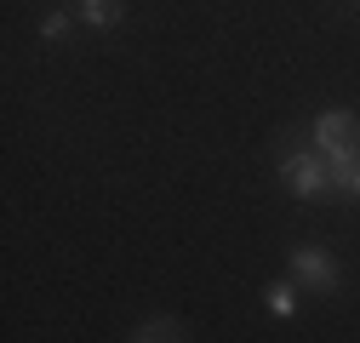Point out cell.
<instances>
[{
  "label": "cell",
  "mask_w": 360,
  "mask_h": 343,
  "mask_svg": "<svg viewBox=\"0 0 360 343\" xmlns=\"http://www.w3.org/2000/svg\"><path fill=\"white\" fill-rule=\"evenodd\" d=\"M275 178H281V189H286L292 200H326V195H332V166H326V155L314 149L303 132H286V138H281V149H275Z\"/></svg>",
  "instance_id": "obj_1"
},
{
  "label": "cell",
  "mask_w": 360,
  "mask_h": 343,
  "mask_svg": "<svg viewBox=\"0 0 360 343\" xmlns=\"http://www.w3.org/2000/svg\"><path fill=\"white\" fill-rule=\"evenodd\" d=\"M286 275H292L309 297H338V292H343V264H338L326 246H314V240H292V246H286Z\"/></svg>",
  "instance_id": "obj_2"
},
{
  "label": "cell",
  "mask_w": 360,
  "mask_h": 343,
  "mask_svg": "<svg viewBox=\"0 0 360 343\" xmlns=\"http://www.w3.org/2000/svg\"><path fill=\"white\" fill-rule=\"evenodd\" d=\"M303 138L321 149L326 160H343V155H360V115L354 109H321L309 126H303Z\"/></svg>",
  "instance_id": "obj_3"
},
{
  "label": "cell",
  "mask_w": 360,
  "mask_h": 343,
  "mask_svg": "<svg viewBox=\"0 0 360 343\" xmlns=\"http://www.w3.org/2000/svg\"><path fill=\"white\" fill-rule=\"evenodd\" d=\"M297 309H303V286H297L292 275L263 286V315H269V321H281V326H286V321H297Z\"/></svg>",
  "instance_id": "obj_4"
},
{
  "label": "cell",
  "mask_w": 360,
  "mask_h": 343,
  "mask_svg": "<svg viewBox=\"0 0 360 343\" xmlns=\"http://www.w3.org/2000/svg\"><path fill=\"white\" fill-rule=\"evenodd\" d=\"M69 6H75V18L86 29H98V34H109V29L126 23V0H69Z\"/></svg>",
  "instance_id": "obj_5"
},
{
  "label": "cell",
  "mask_w": 360,
  "mask_h": 343,
  "mask_svg": "<svg viewBox=\"0 0 360 343\" xmlns=\"http://www.w3.org/2000/svg\"><path fill=\"white\" fill-rule=\"evenodd\" d=\"M332 166V195L360 206V155H343V160H326Z\"/></svg>",
  "instance_id": "obj_6"
},
{
  "label": "cell",
  "mask_w": 360,
  "mask_h": 343,
  "mask_svg": "<svg viewBox=\"0 0 360 343\" xmlns=\"http://www.w3.org/2000/svg\"><path fill=\"white\" fill-rule=\"evenodd\" d=\"M75 23H80V18H75V6H52L46 18H40V29H34V34H40V46H63V40L75 34Z\"/></svg>",
  "instance_id": "obj_7"
},
{
  "label": "cell",
  "mask_w": 360,
  "mask_h": 343,
  "mask_svg": "<svg viewBox=\"0 0 360 343\" xmlns=\"http://www.w3.org/2000/svg\"><path fill=\"white\" fill-rule=\"evenodd\" d=\"M131 343H177V321H143L138 332H131Z\"/></svg>",
  "instance_id": "obj_8"
}]
</instances>
